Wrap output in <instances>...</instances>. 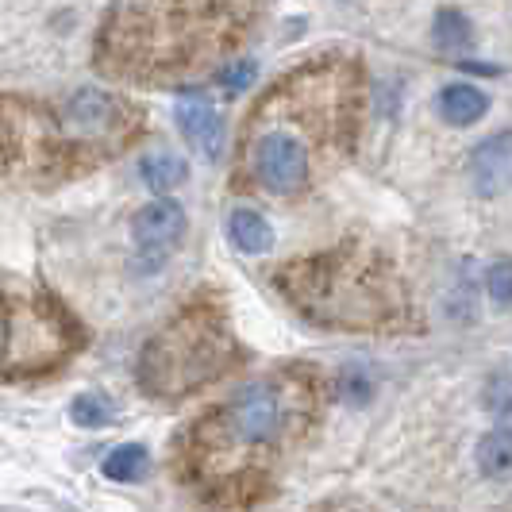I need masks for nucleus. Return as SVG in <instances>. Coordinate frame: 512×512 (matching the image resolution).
Masks as SVG:
<instances>
[{
    "mask_svg": "<svg viewBox=\"0 0 512 512\" xmlns=\"http://www.w3.org/2000/svg\"><path fill=\"white\" fill-rule=\"evenodd\" d=\"M151 466V455L143 443H120L116 451H108V459L101 462L104 478L108 482H139Z\"/></svg>",
    "mask_w": 512,
    "mask_h": 512,
    "instance_id": "obj_13",
    "label": "nucleus"
},
{
    "mask_svg": "<svg viewBox=\"0 0 512 512\" xmlns=\"http://www.w3.org/2000/svg\"><path fill=\"white\" fill-rule=\"evenodd\" d=\"M143 112L104 89H77L66 101L0 97V174L66 181L131 147Z\"/></svg>",
    "mask_w": 512,
    "mask_h": 512,
    "instance_id": "obj_3",
    "label": "nucleus"
},
{
    "mask_svg": "<svg viewBox=\"0 0 512 512\" xmlns=\"http://www.w3.org/2000/svg\"><path fill=\"white\" fill-rule=\"evenodd\" d=\"M139 174H143V185H147V189L166 193V189H178L181 181H185L189 166H185V158H178L174 151H154V154H143Z\"/></svg>",
    "mask_w": 512,
    "mask_h": 512,
    "instance_id": "obj_12",
    "label": "nucleus"
},
{
    "mask_svg": "<svg viewBox=\"0 0 512 512\" xmlns=\"http://www.w3.org/2000/svg\"><path fill=\"white\" fill-rule=\"evenodd\" d=\"M235 355L239 347L224 308L216 301H193L143 343L135 378L151 397L178 401L224 378Z\"/></svg>",
    "mask_w": 512,
    "mask_h": 512,
    "instance_id": "obj_6",
    "label": "nucleus"
},
{
    "mask_svg": "<svg viewBox=\"0 0 512 512\" xmlns=\"http://www.w3.org/2000/svg\"><path fill=\"white\" fill-rule=\"evenodd\" d=\"M509 162H512V139H489L486 147L474 154V174H478L482 193L497 189V178L509 170Z\"/></svg>",
    "mask_w": 512,
    "mask_h": 512,
    "instance_id": "obj_15",
    "label": "nucleus"
},
{
    "mask_svg": "<svg viewBox=\"0 0 512 512\" xmlns=\"http://www.w3.org/2000/svg\"><path fill=\"white\" fill-rule=\"evenodd\" d=\"M478 466L486 478H509L512 474V428H497L478 443Z\"/></svg>",
    "mask_w": 512,
    "mask_h": 512,
    "instance_id": "obj_14",
    "label": "nucleus"
},
{
    "mask_svg": "<svg viewBox=\"0 0 512 512\" xmlns=\"http://www.w3.org/2000/svg\"><path fill=\"white\" fill-rule=\"evenodd\" d=\"M486 409L501 420H512V378L509 374H497L486 385Z\"/></svg>",
    "mask_w": 512,
    "mask_h": 512,
    "instance_id": "obj_18",
    "label": "nucleus"
},
{
    "mask_svg": "<svg viewBox=\"0 0 512 512\" xmlns=\"http://www.w3.org/2000/svg\"><path fill=\"white\" fill-rule=\"evenodd\" d=\"M486 289L497 305H512V262H497V266L489 270Z\"/></svg>",
    "mask_w": 512,
    "mask_h": 512,
    "instance_id": "obj_19",
    "label": "nucleus"
},
{
    "mask_svg": "<svg viewBox=\"0 0 512 512\" xmlns=\"http://www.w3.org/2000/svg\"><path fill=\"white\" fill-rule=\"evenodd\" d=\"M359 120V74L324 58L282 77L243 128L239 174L274 197H297L316 174V154L343 151Z\"/></svg>",
    "mask_w": 512,
    "mask_h": 512,
    "instance_id": "obj_2",
    "label": "nucleus"
},
{
    "mask_svg": "<svg viewBox=\"0 0 512 512\" xmlns=\"http://www.w3.org/2000/svg\"><path fill=\"white\" fill-rule=\"evenodd\" d=\"M178 128L205 158H220V151H224V116L205 93H185L181 97Z\"/></svg>",
    "mask_w": 512,
    "mask_h": 512,
    "instance_id": "obj_9",
    "label": "nucleus"
},
{
    "mask_svg": "<svg viewBox=\"0 0 512 512\" xmlns=\"http://www.w3.org/2000/svg\"><path fill=\"white\" fill-rule=\"evenodd\" d=\"M247 0H120L97 43V66L131 81H174L224 58L243 35Z\"/></svg>",
    "mask_w": 512,
    "mask_h": 512,
    "instance_id": "obj_4",
    "label": "nucleus"
},
{
    "mask_svg": "<svg viewBox=\"0 0 512 512\" xmlns=\"http://www.w3.org/2000/svg\"><path fill=\"white\" fill-rule=\"evenodd\" d=\"M185 228H189V216L170 197H158V201L139 208L131 220V239H135V251L143 258V266H162L181 247Z\"/></svg>",
    "mask_w": 512,
    "mask_h": 512,
    "instance_id": "obj_8",
    "label": "nucleus"
},
{
    "mask_svg": "<svg viewBox=\"0 0 512 512\" xmlns=\"http://www.w3.org/2000/svg\"><path fill=\"white\" fill-rule=\"evenodd\" d=\"M316 389L305 374L282 370L243 385L224 405L205 412L181 443V474L208 501H251L270 466L301 439L312 420Z\"/></svg>",
    "mask_w": 512,
    "mask_h": 512,
    "instance_id": "obj_1",
    "label": "nucleus"
},
{
    "mask_svg": "<svg viewBox=\"0 0 512 512\" xmlns=\"http://www.w3.org/2000/svg\"><path fill=\"white\" fill-rule=\"evenodd\" d=\"M251 81H255V62H247V58H243V62H231V66L220 70V85H224L228 93H243Z\"/></svg>",
    "mask_w": 512,
    "mask_h": 512,
    "instance_id": "obj_20",
    "label": "nucleus"
},
{
    "mask_svg": "<svg viewBox=\"0 0 512 512\" xmlns=\"http://www.w3.org/2000/svg\"><path fill=\"white\" fill-rule=\"evenodd\" d=\"M285 301L305 320L339 332H378L401 320V285L366 247H339L293 262L278 274Z\"/></svg>",
    "mask_w": 512,
    "mask_h": 512,
    "instance_id": "obj_5",
    "label": "nucleus"
},
{
    "mask_svg": "<svg viewBox=\"0 0 512 512\" xmlns=\"http://www.w3.org/2000/svg\"><path fill=\"white\" fill-rule=\"evenodd\" d=\"M70 416H74V424H81V428H104L112 420V401L104 393H81V397H74V405H70Z\"/></svg>",
    "mask_w": 512,
    "mask_h": 512,
    "instance_id": "obj_17",
    "label": "nucleus"
},
{
    "mask_svg": "<svg viewBox=\"0 0 512 512\" xmlns=\"http://www.w3.org/2000/svg\"><path fill=\"white\" fill-rule=\"evenodd\" d=\"M228 235L243 255H266L274 247V228L258 208H235L228 216Z\"/></svg>",
    "mask_w": 512,
    "mask_h": 512,
    "instance_id": "obj_11",
    "label": "nucleus"
},
{
    "mask_svg": "<svg viewBox=\"0 0 512 512\" xmlns=\"http://www.w3.org/2000/svg\"><path fill=\"white\" fill-rule=\"evenodd\" d=\"M85 347V332L47 293L0 289V378H35Z\"/></svg>",
    "mask_w": 512,
    "mask_h": 512,
    "instance_id": "obj_7",
    "label": "nucleus"
},
{
    "mask_svg": "<svg viewBox=\"0 0 512 512\" xmlns=\"http://www.w3.org/2000/svg\"><path fill=\"white\" fill-rule=\"evenodd\" d=\"M432 35H436L439 51H466V47L474 43V27H470V20H466L462 12H455V8H443V12H439Z\"/></svg>",
    "mask_w": 512,
    "mask_h": 512,
    "instance_id": "obj_16",
    "label": "nucleus"
},
{
    "mask_svg": "<svg viewBox=\"0 0 512 512\" xmlns=\"http://www.w3.org/2000/svg\"><path fill=\"white\" fill-rule=\"evenodd\" d=\"M436 108H439V116H443L451 128H470V124H478V120L486 116L489 97L478 89V85L455 81V85H447V89L436 97Z\"/></svg>",
    "mask_w": 512,
    "mask_h": 512,
    "instance_id": "obj_10",
    "label": "nucleus"
}]
</instances>
